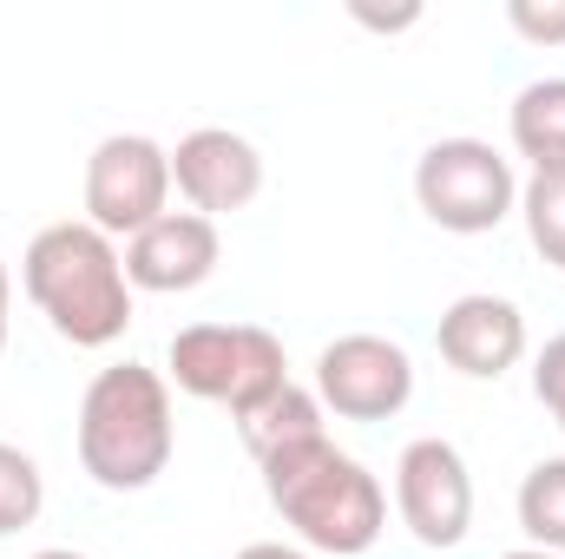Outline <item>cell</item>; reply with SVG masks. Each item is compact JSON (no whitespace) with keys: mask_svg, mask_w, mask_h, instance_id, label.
Wrapping results in <instances>:
<instances>
[{"mask_svg":"<svg viewBox=\"0 0 565 559\" xmlns=\"http://www.w3.org/2000/svg\"><path fill=\"white\" fill-rule=\"evenodd\" d=\"M178 447L171 382L145 362H113L86 382L79 402V467L106 494H145Z\"/></svg>","mask_w":565,"mask_h":559,"instance_id":"3957f363","label":"cell"},{"mask_svg":"<svg viewBox=\"0 0 565 559\" xmlns=\"http://www.w3.org/2000/svg\"><path fill=\"white\" fill-rule=\"evenodd\" d=\"M507 27L533 46H565V0H507Z\"/></svg>","mask_w":565,"mask_h":559,"instance_id":"e0dca14e","label":"cell"},{"mask_svg":"<svg viewBox=\"0 0 565 559\" xmlns=\"http://www.w3.org/2000/svg\"><path fill=\"white\" fill-rule=\"evenodd\" d=\"M349 20L369 27V33H408V27L422 20V7H388V13H382V7H369V0H349Z\"/></svg>","mask_w":565,"mask_h":559,"instance_id":"d6986e66","label":"cell"},{"mask_svg":"<svg viewBox=\"0 0 565 559\" xmlns=\"http://www.w3.org/2000/svg\"><path fill=\"white\" fill-rule=\"evenodd\" d=\"M507 133H513V151L533 171H565V80L559 73H546V80L513 93Z\"/></svg>","mask_w":565,"mask_h":559,"instance_id":"7c38bea8","label":"cell"},{"mask_svg":"<svg viewBox=\"0 0 565 559\" xmlns=\"http://www.w3.org/2000/svg\"><path fill=\"white\" fill-rule=\"evenodd\" d=\"M257 467H264V494L282 514V527L316 559H355L388 534L382 481L355 454H342L329 434L289 441L277 454H264Z\"/></svg>","mask_w":565,"mask_h":559,"instance_id":"6da1fadb","label":"cell"},{"mask_svg":"<svg viewBox=\"0 0 565 559\" xmlns=\"http://www.w3.org/2000/svg\"><path fill=\"white\" fill-rule=\"evenodd\" d=\"M237 434H244V447L264 461V454H277V447H289V441H309V434H329L322 428V402H316V389H282V395H270L257 415L237 421Z\"/></svg>","mask_w":565,"mask_h":559,"instance_id":"5bb4252c","label":"cell"},{"mask_svg":"<svg viewBox=\"0 0 565 559\" xmlns=\"http://www.w3.org/2000/svg\"><path fill=\"white\" fill-rule=\"evenodd\" d=\"M217 257H224V238L211 218L164 211L126 244V277H132V289H151V296H184L217 277Z\"/></svg>","mask_w":565,"mask_h":559,"instance_id":"8fae6325","label":"cell"},{"mask_svg":"<svg viewBox=\"0 0 565 559\" xmlns=\"http://www.w3.org/2000/svg\"><path fill=\"white\" fill-rule=\"evenodd\" d=\"M500 559H559V553H540V547H520V553H500Z\"/></svg>","mask_w":565,"mask_h":559,"instance_id":"603a6c76","label":"cell"},{"mask_svg":"<svg viewBox=\"0 0 565 559\" xmlns=\"http://www.w3.org/2000/svg\"><path fill=\"white\" fill-rule=\"evenodd\" d=\"M171 211V151L145 133H113L86 158V224L106 231L113 244L139 238Z\"/></svg>","mask_w":565,"mask_h":559,"instance_id":"8992f818","label":"cell"},{"mask_svg":"<svg viewBox=\"0 0 565 559\" xmlns=\"http://www.w3.org/2000/svg\"><path fill=\"white\" fill-rule=\"evenodd\" d=\"M533 395H540V409L559 421V434H565V329L546 336V349L533 356Z\"/></svg>","mask_w":565,"mask_h":559,"instance_id":"ac0fdd59","label":"cell"},{"mask_svg":"<svg viewBox=\"0 0 565 559\" xmlns=\"http://www.w3.org/2000/svg\"><path fill=\"white\" fill-rule=\"evenodd\" d=\"M415 204L454 238H487L520 211V171L487 139H434L415 158Z\"/></svg>","mask_w":565,"mask_h":559,"instance_id":"5b68a950","label":"cell"},{"mask_svg":"<svg viewBox=\"0 0 565 559\" xmlns=\"http://www.w3.org/2000/svg\"><path fill=\"white\" fill-rule=\"evenodd\" d=\"M395 514L402 527L434 547V553H454L473 527V474H467V454L440 434H422L402 447L395 461Z\"/></svg>","mask_w":565,"mask_h":559,"instance_id":"ba28073f","label":"cell"},{"mask_svg":"<svg viewBox=\"0 0 565 559\" xmlns=\"http://www.w3.org/2000/svg\"><path fill=\"white\" fill-rule=\"evenodd\" d=\"M520 218H526L533 251L553 271H565V171H533L520 184Z\"/></svg>","mask_w":565,"mask_h":559,"instance_id":"9a60e30c","label":"cell"},{"mask_svg":"<svg viewBox=\"0 0 565 559\" xmlns=\"http://www.w3.org/2000/svg\"><path fill=\"white\" fill-rule=\"evenodd\" d=\"M164 362H171L164 382H178V389L198 395V402L231 409V421L257 415L270 395L289 389L282 342L264 323H191V329L171 336Z\"/></svg>","mask_w":565,"mask_h":559,"instance_id":"277c9868","label":"cell"},{"mask_svg":"<svg viewBox=\"0 0 565 559\" xmlns=\"http://www.w3.org/2000/svg\"><path fill=\"white\" fill-rule=\"evenodd\" d=\"M26 559H86V553H73V547H40V553H26Z\"/></svg>","mask_w":565,"mask_h":559,"instance_id":"7402d4cb","label":"cell"},{"mask_svg":"<svg viewBox=\"0 0 565 559\" xmlns=\"http://www.w3.org/2000/svg\"><path fill=\"white\" fill-rule=\"evenodd\" d=\"M513 514H520L526 547L565 559V454H553V461H533V467H526Z\"/></svg>","mask_w":565,"mask_h":559,"instance_id":"4fadbf2b","label":"cell"},{"mask_svg":"<svg viewBox=\"0 0 565 559\" xmlns=\"http://www.w3.org/2000/svg\"><path fill=\"white\" fill-rule=\"evenodd\" d=\"M40 507H46V474H40V461H33L26 447L0 441V534L33 527Z\"/></svg>","mask_w":565,"mask_h":559,"instance_id":"2e32d148","label":"cell"},{"mask_svg":"<svg viewBox=\"0 0 565 559\" xmlns=\"http://www.w3.org/2000/svg\"><path fill=\"white\" fill-rule=\"evenodd\" d=\"M237 559H316L309 547H282V540H250Z\"/></svg>","mask_w":565,"mask_h":559,"instance_id":"ffe728a7","label":"cell"},{"mask_svg":"<svg viewBox=\"0 0 565 559\" xmlns=\"http://www.w3.org/2000/svg\"><path fill=\"white\" fill-rule=\"evenodd\" d=\"M434 349L454 376L467 382H500L507 369L526 362V316L513 296H493V289H467L440 309L434 323Z\"/></svg>","mask_w":565,"mask_h":559,"instance_id":"30bf717a","label":"cell"},{"mask_svg":"<svg viewBox=\"0 0 565 559\" xmlns=\"http://www.w3.org/2000/svg\"><path fill=\"white\" fill-rule=\"evenodd\" d=\"M171 191L198 211V218H231L244 204H257L264 191V151L231 133V126H198L171 145Z\"/></svg>","mask_w":565,"mask_h":559,"instance_id":"9c48e42d","label":"cell"},{"mask_svg":"<svg viewBox=\"0 0 565 559\" xmlns=\"http://www.w3.org/2000/svg\"><path fill=\"white\" fill-rule=\"evenodd\" d=\"M316 402L335 421H395L415 402V362L388 336H335L316 356Z\"/></svg>","mask_w":565,"mask_h":559,"instance_id":"52a82bcc","label":"cell"},{"mask_svg":"<svg viewBox=\"0 0 565 559\" xmlns=\"http://www.w3.org/2000/svg\"><path fill=\"white\" fill-rule=\"evenodd\" d=\"M26 303L46 316V329L73 349H113L132 329V277H126V251L93 231L86 218L46 224L26 257H20Z\"/></svg>","mask_w":565,"mask_h":559,"instance_id":"7a4b0ae2","label":"cell"},{"mask_svg":"<svg viewBox=\"0 0 565 559\" xmlns=\"http://www.w3.org/2000/svg\"><path fill=\"white\" fill-rule=\"evenodd\" d=\"M7 309H13V277H7V264H0V349H7Z\"/></svg>","mask_w":565,"mask_h":559,"instance_id":"44dd1931","label":"cell"}]
</instances>
